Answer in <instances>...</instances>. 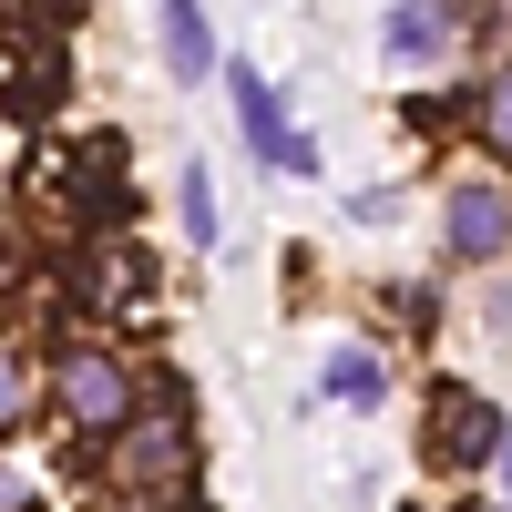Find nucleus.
Listing matches in <instances>:
<instances>
[{"label": "nucleus", "mask_w": 512, "mask_h": 512, "mask_svg": "<svg viewBox=\"0 0 512 512\" xmlns=\"http://www.w3.org/2000/svg\"><path fill=\"white\" fill-rule=\"evenodd\" d=\"M0 512H31V482L11 472V461H0Z\"/></svg>", "instance_id": "nucleus-12"}, {"label": "nucleus", "mask_w": 512, "mask_h": 512, "mask_svg": "<svg viewBox=\"0 0 512 512\" xmlns=\"http://www.w3.org/2000/svg\"><path fill=\"white\" fill-rule=\"evenodd\" d=\"M431 461H441V472H482V461H502V410L482 390H461V379H441V390H431Z\"/></svg>", "instance_id": "nucleus-1"}, {"label": "nucleus", "mask_w": 512, "mask_h": 512, "mask_svg": "<svg viewBox=\"0 0 512 512\" xmlns=\"http://www.w3.org/2000/svg\"><path fill=\"white\" fill-rule=\"evenodd\" d=\"M482 308H492V328L512 338V287H492V297H482Z\"/></svg>", "instance_id": "nucleus-13"}, {"label": "nucleus", "mask_w": 512, "mask_h": 512, "mask_svg": "<svg viewBox=\"0 0 512 512\" xmlns=\"http://www.w3.org/2000/svg\"><path fill=\"white\" fill-rule=\"evenodd\" d=\"M328 390H338V400H379V359H369V349H338V359H328Z\"/></svg>", "instance_id": "nucleus-8"}, {"label": "nucleus", "mask_w": 512, "mask_h": 512, "mask_svg": "<svg viewBox=\"0 0 512 512\" xmlns=\"http://www.w3.org/2000/svg\"><path fill=\"white\" fill-rule=\"evenodd\" d=\"M185 461H195V441H185V420H134L123 431V482H185Z\"/></svg>", "instance_id": "nucleus-4"}, {"label": "nucleus", "mask_w": 512, "mask_h": 512, "mask_svg": "<svg viewBox=\"0 0 512 512\" xmlns=\"http://www.w3.org/2000/svg\"><path fill=\"white\" fill-rule=\"evenodd\" d=\"M164 62H175L185 82L216 62V41H205V11H164Z\"/></svg>", "instance_id": "nucleus-6"}, {"label": "nucleus", "mask_w": 512, "mask_h": 512, "mask_svg": "<svg viewBox=\"0 0 512 512\" xmlns=\"http://www.w3.org/2000/svg\"><path fill=\"white\" fill-rule=\"evenodd\" d=\"M62 410H72V431H123V420H134V379L103 349H72L62 359Z\"/></svg>", "instance_id": "nucleus-2"}, {"label": "nucleus", "mask_w": 512, "mask_h": 512, "mask_svg": "<svg viewBox=\"0 0 512 512\" xmlns=\"http://www.w3.org/2000/svg\"><path fill=\"white\" fill-rule=\"evenodd\" d=\"M226 93H236V113H246V134L267 144V154L287 164V175H318V144H308V134H287V123H277V93L256 82V62H226Z\"/></svg>", "instance_id": "nucleus-3"}, {"label": "nucleus", "mask_w": 512, "mask_h": 512, "mask_svg": "<svg viewBox=\"0 0 512 512\" xmlns=\"http://www.w3.org/2000/svg\"><path fill=\"white\" fill-rule=\"evenodd\" d=\"M482 134H492V154H512V72L482 93Z\"/></svg>", "instance_id": "nucleus-9"}, {"label": "nucleus", "mask_w": 512, "mask_h": 512, "mask_svg": "<svg viewBox=\"0 0 512 512\" xmlns=\"http://www.w3.org/2000/svg\"><path fill=\"white\" fill-rule=\"evenodd\" d=\"M441 41H451V11H390V52L400 62H431Z\"/></svg>", "instance_id": "nucleus-7"}, {"label": "nucleus", "mask_w": 512, "mask_h": 512, "mask_svg": "<svg viewBox=\"0 0 512 512\" xmlns=\"http://www.w3.org/2000/svg\"><path fill=\"white\" fill-rule=\"evenodd\" d=\"M502 482H512V441H502Z\"/></svg>", "instance_id": "nucleus-14"}, {"label": "nucleus", "mask_w": 512, "mask_h": 512, "mask_svg": "<svg viewBox=\"0 0 512 512\" xmlns=\"http://www.w3.org/2000/svg\"><path fill=\"white\" fill-rule=\"evenodd\" d=\"M502 236H512V205H502L492 185H461V195H451V246H461V256H502Z\"/></svg>", "instance_id": "nucleus-5"}, {"label": "nucleus", "mask_w": 512, "mask_h": 512, "mask_svg": "<svg viewBox=\"0 0 512 512\" xmlns=\"http://www.w3.org/2000/svg\"><path fill=\"white\" fill-rule=\"evenodd\" d=\"M11 420H21V359L0 349V431H11Z\"/></svg>", "instance_id": "nucleus-11"}, {"label": "nucleus", "mask_w": 512, "mask_h": 512, "mask_svg": "<svg viewBox=\"0 0 512 512\" xmlns=\"http://www.w3.org/2000/svg\"><path fill=\"white\" fill-rule=\"evenodd\" d=\"M185 226H195V236H216V195H205V175H185Z\"/></svg>", "instance_id": "nucleus-10"}]
</instances>
